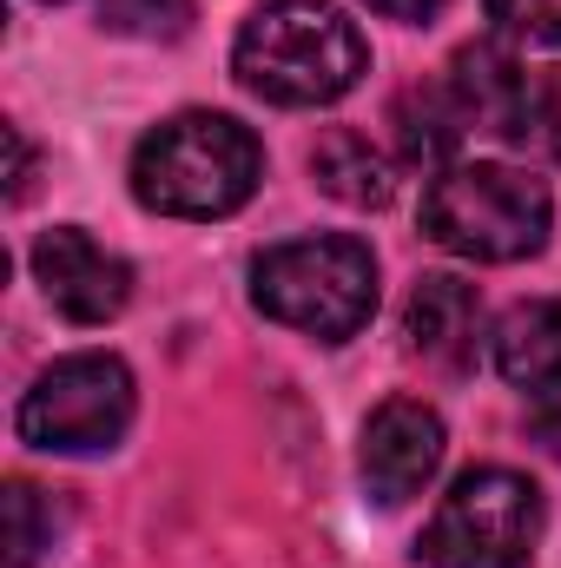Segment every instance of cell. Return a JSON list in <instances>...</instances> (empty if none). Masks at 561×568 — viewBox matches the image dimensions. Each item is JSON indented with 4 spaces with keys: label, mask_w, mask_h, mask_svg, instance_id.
<instances>
[{
    "label": "cell",
    "mask_w": 561,
    "mask_h": 568,
    "mask_svg": "<svg viewBox=\"0 0 561 568\" xmlns=\"http://www.w3.org/2000/svg\"><path fill=\"white\" fill-rule=\"evenodd\" d=\"M232 73L272 106H330L370 73V47L337 0H265L238 27Z\"/></svg>",
    "instance_id": "1"
},
{
    "label": "cell",
    "mask_w": 561,
    "mask_h": 568,
    "mask_svg": "<svg viewBox=\"0 0 561 568\" xmlns=\"http://www.w3.org/2000/svg\"><path fill=\"white\" fill-rule=\"evenodd\" d=\"M265 179V152L232 113H172L133 152V199L159 219H225Z\"/></svg>",
    "instance_id": "2"
},
{
    "label": "cell",
    "mask_w": 561,
    "mask_h": 568,
    "mask_svg": "<svg viewBox=\"0 0 561 568\" xmlns=\"http://www.w3.org/2000/svg\"><path fill=\"white\" fill-rule=\"evenodd\" d=\"M555 225V199L536 172L502 165V159H476V165H449L442 179H429L422 192V232L476 265H522L549 245Z\"/></svg>",
    "instance_id": "3"
},
{
    "label": "cell",
    "mask_w": 561,
    "mask_h": 568,
    "mask_svg": "<svg viewBox=\"0 0 561 568\" xmlns=\"http://www.w3.org/2000/svg\"><path fill=\"white\" fill-rule=\"evenodd\" d=\"M252 297L265 317H278L290 331L317 344H344L377 311V258L364 239H344V232L290 239L252 265Z\"/></svg>",
    "instance_id": "4"
},
{
    "label": "cell",
    "mask_w": 561,
    "mask_h": 568,
    "mask_svg": "<svg viewBox=\"0 0 561 568\" xmlns=\"http://www.w3.org/2000/svg\"><path fill=\"white\" fill-rule=\"evenodd\" d=\"M536 542H542V489L522 469L482 463L449 483L417 556L429 568H529Z\"/></svg>",
    "instance_id": "5"
},
{
    "label": "cell",
    "mask_w": 561,
    "mask_h": 568,
    "mask_svg": "<svg viewBox=\"0 0 561 568\" xmlns=\"http://www.w3.org/2000/svg\"><path fill=\"white\" fill-rule=\"evenodd\" d=\"M133 410H140L133 371L113 351H80L40 371L33 390L20 397V443L47 456H100L133 429Z\"/></svg>",
    "instance_id": "6"
},
{
    "label": "cell",
    "mask_w": 561,
    "mask_h": 568,
    "mask_svg": "<svg viewBox=\"0 0 561 568\" xmlns=\"http://www.w3.org/2000/svg\"><path fill=\"white\" fill-rule=\"evenodd\" d=\"M33 278L47 291V304L67 324H106L126 311L133 297V265L120 252H106L100 239H86L80 225H53L33 245Z\"/></svg>",
    "instance_id": "7"
},
{
    "label": "cell",
    "mask_w": 561,
    "mask_h": 568,
    "mask_svg": "<svg viewBox=\"0 0 561 568\" xmlns=\"http://www.w3.org/2000/svg\"><path fill=\"white\" fill-rule=\"evenodd\" d=\"M357 469H364V489L370 503L397 509L429 489V476L442 469V417L417 404V397H390L370 410L364 424V449H357Z\"/></svg>",
    "instance_id": "8"
},
{
    "label": "cell",
    "mask_w": 561,
    "mask_h": 568,
    "mask_svg": "<svg viewBox=\"0 0 561 568\" xmlns=\"http://www.w3.org/2000/svg\"><path fill=\"white\" fill-rule=\"evenodd\" d=\"M404 337H410V351H417L422 364L469 371L476 344H482V297H476V284L449 278V272L417 278L410 304H404Z\"/></svg>",
    "instance_id": "9"
},
{
    "label": "cell",
    "mask_w": 561,
    "mask_h": 568,
    "mask_svg": "<svg viewBox=\"0 0 561 568\" xmlns=\"http://www.w3.org/2000/svg\"><path fill=\"white\" fill-rule=\"evenodd\" d=\"M529 80H536V67H522V53L509 40H469L449 60V93H456L462 120L482 126V133H496V140L516 133V113L529 100Z\"/></svg>",
    "instance_id": "10"
},
{
    "label": "cell",
    "mask_w": 561,
    "mask_h": 568,
    "mask_svg": "<svg viewBox=\"0 0 561 568\" xmlns=\"http://www.w3.org/2000/svg\"><path fill=\"white\" fill-rule=\"evenodd\" d=\"M496 371L516 390H529V397L561 390V297H529V304L502 311V324H496Z\"/></svg>",
    "instance_id": "11"
},
{
    "label": "cell",
    "mask_w": 561,
    "mask_h": 568,
    "mask_svg": "<svg viewBox=\"0 0 561 568\" xmlns=\"http://www.w3.org/2000/svg\"><path fill=\"white\" fill-rule=\"evenodd\" d=\"M310 179L337 199V205H357V212H384L397 199V172L377 145L350 126H330L324 140L310 145Z\"/></svg>",
    "instance_id": "12"
},
{
    "label": "cell",
    "mask_w": 561,
    "mask_h": 568,
    "mask_svg": "<svg viewBox=\"0 0 561 568\" xmlns=\"http://www.w3.org/2000/svg\"><path fill=\"white\" fill-rule=\"evenodd\" d=\"M390 126H397L404 159L422 165V172H436V165L449 172V152L469 133V120H462V106H456L449 87H410V93L390 106Z\"/></svg>",
    "instance_id": "13"
},
{
    "label": "cell",
    "mask_w": 561,
    "mask_h": 568,
    "mask_svg": "<svg viewBox=\"0 0 561 568\" xmlns=\"http://www.w3.org/2000/svg\"><path fill=\"white\" fill-rule=\"evenodd\" d=\"M53 549V503L33 483H7V568H33Z\"/></svg>",
    "instance_id": "14"
},
{
    "label": "cell",
    "mask_w": 561,
    "mask_h": 568,
    "mask_svg": "<svg viewBox=\"0 0 561 568\" xmlns=\"http://www.w3.org/2000/svg\"><path fill=\"white\" fill-rule=\"evenodd\" d=\"M100 27L126 40H185L192 0H100Z\"/></svg>",
    "instance_id": "15"
},
{
    "label": "cell",
    "mask_w": 561,
    "mask_h": 568,
    "mask_svg": "<svg viewBox=\"0 0 561 568\" xmlns=\"http://www.w3.org/2000/svg\"><path fill=\"white\" fill-rule=\"evenodd\" d=\"M509 145L542 152V159H561V67H542V73L529 80V100H522V113H516Z\"/></svg>",
    "instance_id": "16"
},
{
    "label": "cell",
    "mask_w": 561,
    "mask_h": 568,
    "mask_svg": "<svg viewBox=\"0 0 561 568\" xmlns=\"http://www.w3.org/2000/svg\"><path fill=\"white\" fill-rule=\"evenodd\" d=\"M489 20H496L502 33L561 47V0H489Z\"/></svg>",
    "instance_id": "17"
},
{
    "label": "cell",
    "mask_w": 561,
    "mask_h": 568,
    "mask_svg": "<svg viewBox=\"0 0 561 568\" xmlns=\"http://www.w3.org/2000/svg\"><path fill=\"white\" fill-rule=\"evenodd\" d=\"M529 429H536V443L549 449L561 463V390H549V397H536V410H529Z\"/></svg>",
    "instance_id": "18"
},
{
    "label": "cell",
    "mask_w": 561,
    "mask_h": 568,
    "mask_svg": "<svg viewBox=\"0 0 561 568\" xmlns=\"http://www.w3.org/2000/svg\"><path fill=\"white\" fill-rule=\"evenodd\" d=\"M370 13H384V20H410V27H422V20H436L442 13V0H364Z\"/></svg>",
    "instance_id": "19"
},
{
    "label": "cell",
    "mask_w": 561,
    "mask_h": 568,
    "mask_svg": "<svg viewBox=\"0 0 561 568\" xmlns=\"http://www.w3.org/2000/svg\"><path fill=\"white\" fill-rule=\"evenodd\" d=\"M7 145H13V185H7V199L20 205V199H27V172H33V159H27V140H20V133H7Z\"/></svg>",
    "instance_id": "20"
}]
</instances>
